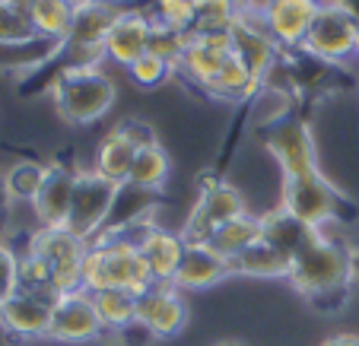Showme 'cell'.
I'll use <instances>...</instances> for the list:
<instances>
[{
    "label": "cell",
    "instance_id": "obj_1",
    "mask_svg": "<svg viewBox=\"0 0 359 346\" xmlns=\"http://www.w3.org/2000/svg\"><path fill=\"white\" fill-rule=\"evenodd\" d=\"M156 279L149 273L147 261L140 258V248L130 235H124L121 226L105 229L99 238L86 244L83 258V289L89 296L102 289H124L140 299L147 289H153Z\"/></svg>",
    "mask_w": 359,
    "mask_h": 346
},
{
    "label": "cell",
    "instance_id": "obj_2",
    "mask_svg": "<svg viewBox=\"0 0 359 346\" xmlns=\"http://www.w3.org/2000/svg\"><path fill=\"white\" fill-rule=\"evenodd\" d=\"M356 264L353 254L340 242L325 235V229H309L296 251H292V273L290 283L299 296H331L350 286Z\"/></svg>",
    "mask_w": 359,
    "mask_h": 346
},
{
    "label": "cell",
    "instance_id": "obj_3",
    "mask_svg": "<svg viewBox=\"0 0 359 346\" xmlns=\"http://www.w3.org/2000/svg\"><path fill=\"white\" fill-rule=\"evenodd\" d=\"M51 102L67 124L86 127L115 109L118 86L102 67H61L51 83Z\"/></svg>",
    "mask_w": 359,
    "mask_h": 346
},
{
    "label": "cell",
    "instance_id": "obj_4",
    "mask_svg": "<svg viewBox=\"0 0 359 346\" xmlns=\"http://www.w3.org/2000/svg\"><path fill=\"white\" fill-rule=\"evenodd\" d=\"M124 0H86L76 7L70 39L61 45L57 57L64 67H102L105 57V39H109L115 20L124 13Z\"/></svg>",
    "mask_w": 359,
    "mask_h": 346
},
{
    "label": "cell",
    "instance_id": "obj_5",
    "mask_svg": "<svg viewBox=\"0 0 359 346\" xmlns=\"http://www.w3.org/2000/svg\"><path fill=\"white\" fill-rule=\"evenodd\" d=\"M121 184L102 178L93 169H76V184H74V207H70L67 229L74 232L80 242H93L102 232L109 229V219L115 213V204L121 197Z\"/></svg>",
    "mask_w": 359,
    "mask_h": 346
},
{
    "label": "cell",
    "instance_id": "obj_6",
    "mask_svg": "<svg viewBox=\"0 0 359 346\" xmlns=\"http://www.w3.org/2000/svg\"><path fill=\"white\" fill-rule=\"evenodd\" d=\"M242 213H248V207H245V197L238 194V188L217 181V178H201L197 204L191 207L178 235L184 238V244H210V238Z\"/></svg>",
    "mask_w": 359,
    "mask_h": 346
},
{
    "label": "cell",
    "instance_id": "obj_7",
    "mask_svg": "<svg viewBox=\"0 0 359 346\" xmlns=\"http://www.w3.org/2000/svg\"><path fill=\"white\" fill-rule=\"evenodd\" d=\"M356 32L359 20L344 4H325L299 45V55L321 64H346L356 57Z\"/></svg>",
    "mask_w": 359,
    "mask_h": 346
},
{
    "label": "cell",
    "instance_id": "obj_8",
    "mask_svg": "<svg viewBox=\"0 0 359 346\" xmlns=\"http://www.w3.org/2000/svg\"><path fill=\"white\" fill-rule=\"evenodd\" d=\"M340 204H344L340 191L321 172L283 181L280 188V207L305 229H325L331 219L340 216Z\"/></svg>",
    "mask_w": 359,
    "mask_h": 346
},
{
    "label": "cell",
    "instance_id": "obj_9",
    "mask_svg": "<svg viewBox=\"0 0 359 346\" xmlns=\"http://www.w3.org/2000/svg\"><path fill=\"white\" fill-rule=\"evenodd\" d=\"M26 251L39 254L51 264L55 270V292L67 296V292L83 289V258H86V242L74 235L70 229H45L32 232Z\"/></svg>",
    "mask_w": 359,
    "mask_h": 346
},
{
    "label": "cell",
    "instance_id": "obj_10",
    "mask_svg": "<svg viewBox=\"0 0 359 346\" xmlns=\"http://www.w3.org/2000/svg\"><path fill=\"white\" fill-rule=\"evenodd\" d=\"M267 150H271L273 162L283 172V181L321 172L318 153H315V140H312V127L305 121H299V118H283V121L271 124Z\"/></svg>",
    "mask_w": 359,
    "mask_h": 346
},
{
    "label": "cell",
    "instance_id": "obj_11",
    "mask_svg": "<svg viewBox=\"0 0 359 346\" xmlns=\"http://www.w3.org/2000/svg\"><path fill=\"white\" fill-rule=\"evenodd\" d=\"M149 140H156L153 130L137 121H124V124H118V127H111L109 134L95 143L93 172H99L102 178H109V181L121 184V188H128V175L137 159V150Z\"/></svg>",
    "mask_w": 359,
    "mask_h": 346
},
{
    "label": "cell",
    "instance_id": "obj_12",
    "mask_svg": "<svg viewBox=\"0 0 359 346\" xmlns=\"http://www.w3.org/2000/svg\"><path fill=\"white\" fill-rule=\"evenodd\" d=\"M102 321L95 312V302L86 289L57 296L51 305V324H48L45 340L55 343H93L102 337Z\"/></svg>",
    "mask_w": 359,
    "mask_h": 346
},
{
    "label": "cell",
    "instance_id": "obj_13",
    "mask_svg": "<svg viewBox=\"0 0 359 346\" xmlns=\"http://www.w3.org/2000/svg\"><path fill=\"white\" fill-rule=\"evenodd\" d=\"M137 324L156 340H172L188 324V305L184 292H178L172 283H156L137 299Z\"/></svg>",
    "mask_w": 359,
    "mask_h": 346
},
{
    "label": "cell",
    "instance_id": "obj_14",
    "mask_svg": "<svg viewBox=\"0 0 359 346\" xmlns=\"http://www.w3.org/2000/svg\"><path fill=\"white\" fill-rule=\"evenodd\" d=\"M153 26H156V20H153L149 10L128 4L124 13L118 16L115 26H111L109 39H105V57H109L111 64H118V67L128 70L130 64L140 61V57L149 51Z\"/></svg>",
    "mask_w": 359,
    "mask_h": 346
},
{
    "label": "cell",
    "instance_id": "obj_15",
    "mask_svg": "<svg viewBox=\"0 0 359 346\" xmlns=\"http://www.w3.org/2000/svg\"><path fill=\"white\" fill-rule=\"evenodd\" d=\"M51 305H55L51 296L20 289L16 296L0 302V327H4V333L20 340V343L45 340L48 324H51Z\"/></svg>",
    "mask_w": 359,
    "mask_h": 346
},
{
    "label": "cell",
    "instance_id": "obj_16",
    "mask_svg": "<svg viewBox=\"0 0 359 346\" xmlns=\"http://www.w3.org/2000/svg\"><path fill=\"white\" fill-rule=\"evenodd\" d=\"M321 7H325L321 0H273L271 10L261 16V22L280 45V51H290V48L299 51Z\"/></svg>",
    "mask_w": 359,
    "mask_h": 346
},
{
    "label": "cell",
    "instance_id": "obj_17",
    "mask_svg": "<svg viewBox=\"0 0 359 346\" xmlns=\"http://www.w3.org/2000/svg\"><path fill=\"white\" fill-rule=\"evenodd\" d=\"M74 184H76V169H67L61 162L48 165L41 191L32 200V210L45 229H67L70 207H74Z\"/></svg>",
    "mask_w": 359,
    "mask_h": 346
},
{
    "label": "cell",
    "instance_id": "obj_18",
    "mask_svg": "<svg viewBox=\"0 0 359 346\" xmlns=\"http://www.w3.org/2000/svg\"><path fill=\"white\" fill-rule=\"evenodd\" d=\"M137 248H140V258L147 261L149 273L156 283H172L182 267V258H184V238L178 232H169L163 226H153L147 223L140 232H137Z\"/></svg>",
    "mask_w": 359,
    "mask_h": 346
},
{
    "label": "cell",
    "instance_id": "obj_19",
    "mask_svg": "<svg viewBox=\"0 0 359 346\" xmlns=\"http://www.w3.org/2000/svg\"><path fill=\"white\" fill-rule=\"evenodd\" d=\"M232 39H236V55L248 64L251 76L258 83L267 80V74L273 70L280 57V45L271 39V32L264 29L261 16H238V22L232 26Z\"/></svg>",
    "mask_w": 359,
    "mask_h": 346
},
{
    "label": "cell",
    "instance_id": "obj_20",
    "mask_svg": "<svg viewBox=\"0 0 359 346\" xmlns=\"http://www.w3.org/2000/svg\"><path fill=\"white\" fill-rule=\"evenodd\" d=\"M229 277H232L229 261L223 254H217L210 244H188L172 286L178 292H201V289H213V286H219Z\"/></svg>",
    "mask_w": 359,
    "mask_h": 346
},
{
    "label": "cell",
    "instance_id": "obj_21",
    "mask_svg": "<svg viewBox=\"0 0 359 346\" xmlns=\"http://www.w3.org/2000/svg\"><path fill=\"white\" fill-rule=\"evenodd\" d=\"M26 16L35 39L48 41V45H64L70 39V29H74L76 7L70 0H29Z\"/></svg>",
    "mask_w": 359,
    "mask_h": 346
},
{
    "label": "cell",
    "instance_id": "obj_22",
    "mask_svg": "<svg viewBox=\"0 0 359 346\" xmlns=\"http://www.w3.org/2000/svg\"><path fill=\"white\" fill-rule=\"evenodd\" d=\"M232 277H255V279H290L292 273V254L280 251L273 244H267L261 238L258 244H251L245 254H238L236 261H229Z\"/></svg>",
    "mask_w": 359,
    "mask_h": 346
},
{
    "label": "cell",
    "instance_id": "obj_23",
    "mask_svg": "<svg viewBox=\"0 0 359 346\" xmlns=\"http://www.w3.org/2000/svg\"><path fill=\"white\" fill-rule=\"evenodd\" d=\"M169 175H172L169 153L163 150L159 140H149L137 150V159H134L130 175H128V188L147 191V194H159V191L169 184Z\"/></svg>",
    "mask_w": 359,
    "mask_h": 346
},
{
    "label": "cell",
    "instance_id": "obj_24",
    "mask_svg": "<svg viewBox=\"0 0 359 346\" xmlns=\"http://www.w3.org/2000/svg\"><path fill=\"white\" fill-rule=\"evenodd\" d=\"M261 86H264V83H258L251 76L248 64L238 55H232L229 61L223 64V70L203 86V92L210 95V99H219V102H245V99H255V95L261 92Z\"/></svg>",
    "mask_w": 359,
    "mask_h": 346
},
{
    "label": "cell",
    "instance_id": "obj_25",
    "mask_svg": "<svg viewBox=\"0 0 359 346\" xmlns=\"http://www.w3.org/2000/svg\"><path fill=\"white\" fill-rule=\"evenodd\" d=\"M261 242V216L255 213H242L232 223H226L217 235L210 238V248L217 254H223L226 261H236L238 254H245L251 244Z\"/></svg>",
    "mask_w": 359,
    "mask_h": 346
},
{
    "label": "cell",
    "instance_id": "obj_26",
    "mask_svg": "<svg viewBox=\"0 0 359 346\" xmlns=\"http://www.w3.org/2000/svg\"><path fill=\"white\" fill-rule=\"evenodd\" d=\"M45 175H48L45 162H32V159L13 162L4 172V194H7V200H13V204H32L41 191Z\"/></svg>",
    "mask_w": 359,
    "mask_h": 346
},
{
    "label": "cell",
    "instance_id": "obj_27",
    "mask_svg": "<svg viewBox=\"0 0 359 346\" xmlns=\"http://www.w3.org/2000/svg\"><path fill=\"white\" fill-rule=\"evenodd\" d=\"M95 312L105 331H124V327L137 324V296L124 289H102L93 296Z\"/></svg>",
    "mask_w": 359,
    "mask_h": 346
},
{
    "label": "cell",
    "instance_id": "obj_28",
    "mask_svg": "<svg viewBox=\"0 0 359 346\" xmlns=\"http://www.w3.org/2000/svg\"><path fill=\"white\" fill-rule=\"evenodd\" d=\"M305 235H309V229L299 226L283 207H277V210H271V213L261 216V238H264L267 244H273V248H280V251H286V254L296 251Z\"/></svg>",
    "mask_w": 359,
    "mask_h": 346
},
{
    "label": "cell",
    "instance_id": "obj_29",
    "mask_svg": "<svg viewBox=\"0 0 359 346\" xmlns=\"http://www.w3.org/2000/svg\"><path fill=\"white\" fill-rule=\"evenodd\" d=\"M242 16L236 0H194V32H229Z\"/></svg>",
    "mask_w": 359,
    "mask_h": 346
},
{
    "label": "cell",
    "instance_id": "obj_30",
    "mask_svg": "<svg viewBox=\"0 0 359 346\" xmlns=\"http://www.w3.org/2000/svg\"><path fill=\"white\" fill-rule=\"evenodd\" d=\"M35 32L29 26V16L22 7H10V4H0V48H22L32 45Z\"/></svg>",
    "mask_w": 359,
    "mask_h": 346
},
{
    "label": "cell",
    "instance_id": "obj_31",
    "mask_svg": "<svg viewBox=\"0 0 359 346\" xmlns=\"http://www.w3.org/2000/svg\"><path fill=\"white\" fill-rule=\"evenodd\" d=\"M175 74H178V70L172 67L169 61H163L159 55H153V51H147L140 61H134L128 67L130 83H134V86H140V89H159L163 83H169Z\"/></svg>",
    "mask_w": 359,
    "mask_h": 346
},
{
    "label": "cell",
    "instance_id": "obj_32",
    "mask_svg": "<svg viewBox=\"0 0 359 346\" xmlns=\"http://www.w3.org/2000/svg\"><path fill=\"white\" fill-rule=\"evenodd\" d=\"M153 20L175 32H194V0H153Z\"/></svg>",
    "mask_w": 359,
    "mask_h": 346
},
{
    "label": "cell",
    "instance_id": "obj_33",
    "mask_svg": "<svg viewBox=\"0 0 359 346\" xmlns=\"http://www.w3.org/2000/svg\"><path fill=\"white\" fill-rule=\"evenodd\" d=\"M184 48H188V35L184 32H175V29H165V26H153V39H149V51L159 55L163 61H169L172 67L178 70L184 57Z\"/></svg>",
    "mask_w": 359,
    "mask_h": 346
},
{
    "label": "cell",
    "instance_id": "obj_34",
    "mask_svg": "<svg viewBox=\"0 0 359 346\" xmlns=\"http://www.w3.org/2000/svg\"><path fill=\"white\" fill-rule=\"evenodd\" d=\"M22 289L20 283V254L10 244H0V302L16 296Z\"/></svg>",
    "mask_w": 359,
    "mask_h": 346
},
{
    "label": "cell",
    "instance_id": "obj_35",
    "mask_svg": "<svg viewBox=\"0 0 359 346\" xmlns=\"http://www.w3.org/2000/svg\"><path fill=\"white\" fill-rule=\"evenodd\" d=\"M273 0H245L242 4V13L245 16H264L267 10H271Z\"/></svg>",
    "mask_w": 359,
    "mask_h": 346
},
{
    "label": "cell",
    "instance_id": "obj_36",
    "mask_svg": "<svg viewBox=\"0 0 359 346\" xmlns=\"http://www.w3.org/2000/svg\"><path fill=\"white\" fill-rule=\"evenodd\" d=\"M321 346H359V333H334Z\"/></svg>",
    "mask_w": 359,
    "mask_h": 346
},
{
    "label": "cell",
    "instance_id": "obj_37",
    "mask_svg": "<svg viewBox=\"0 0 359 346\" xmlns=\"http://www.w3.org/2000/svg\"><path fill=\"white\" fill-rule=\"evenodd\" d=\"M217 346H242V343H236V340H223V343H217Z\"/></svg>",
    "mask_w": 359,
    "mask_h": 346
},
{
    "label": "cell",
    "instance_id": "obj_38",
    "mask_svg": "<svg viewBox=\"0 0 359 346\" xmlns=\"http://www.w3.org/2000/svg\"><path fill=\"white\" fill-rule=\"evenodd\" d=\"M70 4H74V7H80V4H86V0H70Z\"/></svg>",
    "mask_w": 359,
    "mask_h": 346
},
{
    "label": "cell",
    "instance_id": "obj_39",
    "mask_svg": "<svg viewBox=\"0 0 359 346\" xmlns=\"http://www.w3.org/2000/svg\"><path fill=\"white\" fill-rule=\"evenodd\" d=\"M356 57H359V32H356Z\"/></svg>",
    "mask_w": 359,
    "mask_h": 346
},
{
    "label": "cell",
    "instance_id": "obj_40",
    "mask_svg": "<svg viewBox=\"0 0 359 346\" xmlns=\"http://www.w3.org/2000/svg\"><path fill=\"white\" fill-rule=\"evenodd\" d=\"M236 4H238V7H242V4H245V0H236Z\"/></svg>",
    "mask_w": 359,
    "mask_h": 346
},
{
    "label": "cell",
    "instance_id": "obj_41",
    "mask_svg": "<svg viewBox=\"0 0 359 346\" xmlns=\"http://www.w3.org/2000/svg\"><path fill=\"white\" fill-rule=\"evenodd\" d=\"M20 346H26V343H20Z\"/></svg>",
    "mask_w": 359,
    "mask_h": 346
}]
</instances>
